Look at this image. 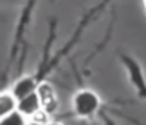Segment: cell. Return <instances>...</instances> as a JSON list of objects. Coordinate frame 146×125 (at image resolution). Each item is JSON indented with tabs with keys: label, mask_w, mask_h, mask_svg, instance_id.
I'll use <instances>...</instances> for the list:
<instances>
[{
	"label": "cell",
	"mask_w": 146,
	"mask_h": 125,
	"mask_svg": "<svg viewBox=\"0 0 146 125\" xmlns=\"http://www.w3.org/2000/svg\"><path fill=\"white\" fill-rule=\"evenodd\" d=\"M143 6H145V9H146V2H145V3H143Z\"/></svg>",
	"instance_id": "obj_8"
},
{
	"label": "cell",
	"mask_w": 146,
	"mask_h": 125,
	"mask_svg": "<svg viewBox=\"0 0 146 125\" xmlns=\"http://www.w3.org/2000/svg\"><path fill=\"white\" fill-rule=\"evenodd\" d=\"M72 114L79 119H105L107 124L108 116L105 114V105L102 102V99L99 97L98 92H94L90 88H80L79 91H76L72 95ZM111 125V124H110Z\"/></svg>",
	"instance_id": "obj_1"
},
{
	"label": "cell",
	"mask_w": 146,
	"mask_h": 125,
	"mask_svg": "<svg viewBox=\"0 0 146 125\" xmlns=\"http://www.w3.org/2000/svg\"><path fill=\"white\" fill-rule=\"evenodd\" d=\"M0 125H27V119L21 114L19 111L11 113L10 116L3 117L0 120Z\"/></svg>",
	"instance_id": "obj_6"
},
{
	"label": "cell",
	"mask_w": 146,
	"mask_h": 125,
	"mask_svg": "<svg viewBox=\"0 0 146 125\" xmlns=\"http://www.w3.org/2000/svg\"><path fill=\"white\" fill-rule=\"evenodd\" d=\"M17 111L27 119V120H33L41 111H44L41 106V100H39L38 94L33 92L30 95L24 97L17 102Z\"/></svg>",
	"instance_id": "obj_4"
},
{
	"label": "cell",
	"mask_w": 146,
	"mask_h": 125,
	"mask_svg": "<svg viewBox=\"0 0 146 125\" xmlns=\"http://www.w3.org/2000/svg\"><path fill=\"white\" fill-rule=\"evenodd\" d=\"M46 125H64V124H61V122H57V120H49Z\"/></svg>",
	"instance_id": "obj_7"
},
{
	"label": "cell",
	"mask_w": 146,
	"mask_h": 125,
	"mask_svg": "<svg viewBox=\"0 0 146 125\" xmlns=\"http://www.w3.org/2000/svg\"><path fill=\"white\" fill-rule=\"evenodd\" d=\"M121 63L127 72L129 83L133 86L137 95L146 102V75L140 63L130 55H121Z\"/></svg>",
	"instance_id": "obj_2"
},
{
	"label": "cell",
	"mask_w": 146,
	"mask_h": 125,
	"mask_svg": "<svg viewBox=\"0 0 146 125\" xmlns=\"http://www.w3.org/2000/svg\"><path fill=\"white\" fill-rule=\"evenodd\" d=\"M36 94H38L39 100H41V106L49 116H52L58 108V97L55 94V89L52 88V84L46 83V81H41L36 89Z\"/></svg>",
	"instance_id": "obj_3"
},
{
	"label": "cell",
	"mask_w": 146,
	"mask_h": 125,
	"mask_svg": "<svg viewBox=\"0 0 146 125\" xmlns=\"http://www.w3.org/2000/svg\"><path fill=\"white\" fill-rule=\"evenodd\" d=\"M17 111V99L11 91H0V120Z\"/></svg>",
	"instance_id": "obj_5"
}]
</instances>
